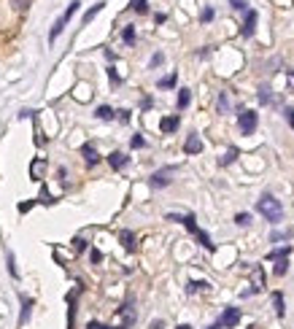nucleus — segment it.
Here are the masks:
<instances>
[{"label":"nucleus","instance_id":"nucleus-1","mask_svg":"<svg viewBox=\"0 0 294 329\" xmlns=\"http://www.w3.org/2000/svg\"><path fill=\"white\" fill-rule=\"evenodd\" d=\"M257 211H259L270 224H278V221L283 219V205H281L273 194H262V197H259V200H257Z\"/></svg>","mask_w":294,"mask_h":329},{"label":"nucleus","instance_id":"nucleus-2","mask_svg":"<svg viewBox=\"0 0 294 329\" xmlns=\"http://www.w3.org/2000/svg\"><path fill=\"white\" fill-rule=\"evenodd\" d=\"M79 6H81L79 0H73V3H70V6L62 11V16H60V19H57V22L52 24V33H49V38H52V41H57V38H60V33L65 30V24H68V22L73 19V14L79 11Z\"/></svg>","mask_w":294,"mask_h":329},{"label":"nucleus","instance_id":"nucleus-3","mask_svg":"<svg viewBox=\"0 0 294 329\" xmlns=\"http://www.w3.org/2000/svg\"><path fill=\"white\" fill-rule=\"evenodd\" d=\"M135 318H138L135 305H132V302H125V305L119 308L116 318H113V326H116V329H130L132 324H135Z\"/></svg>","mask_w":294,"mask_h":329},{"label":"nucleus","instance_id":"nucleus-4","mask_svg":"<svg viewBox=\"0 0 294 329\" xmlns=\"http://www.w3.org/2000/svg\"><path fill=\"white\" fill-rule=\"evenodd\" d=\"M238 124H240L243 135H254V130H257V124H259L257 111H240V114H238Z\"/></svg>","mask_w":294,"mask_h":329},{"label":"nucleus","instance_id":"nucleus-5","mask_svg":"<svg viewBox=\"0 0 294 329\" xmlns=\"http://www.w3.org/2000/svg\"><path fill=\"white\" fill-rule=\"evenodd\" d=\"M173 175H176V167L170 165V167H162V170H157L154 175L149 178V184L154 186V189H165V186L173 181Z\"/></svg>","mask_w":294,"mask_h":329},{"label":"nucleus","instance_id":"nucleus-6","mask_svg":"<svg viewBox=\"0 0 294 329\" xmlns=\"http://www.w3.org/2000/svg\"><path fill=\"white\" fill-rule=\"evenodd\" d=\"M240 308H224V313L219 318V329H235L240 324Z\"/></svg>","mask_w":294,"mask_h":329},{"label":"nucleus","instance_id":"nucleus-7","mask_svg":"<svg viewBox=\"0 0 294 329\" xmlns=\"http://www.w3.org/2000/svg\"><path fill=\"white\" fill-rule=\"evenodd\" d=\"M43 175H46V159L43 157H35L33 162H30V178H33L35 184H41Z\"/></svg>","mask_w":294,"mask_h":329},{"label":"nucleus","instance_id":"nucleus-8","mask_svg":"<svg viewBox=\"0 0 294 329\" xmlns=\"http://www.w3.org/2000/svg\"><path fill=\"white\" fill-rule=\"evenodd\" d=\"M254 30H257V11H254V8H249V11H246V19H243L240 33L246 35V38H251Z\"/></svg>","mask_w":294,"mask_h":329},{"label":"nucleus","instance_id":"nucleus-9","mask_svg":"<svg viewBox=\"0 0 294 329\" xmlns=\"http://www.w3.org/2000/svg\"><path fill=\"white\" fill-rule=\"evenodd\" d=\"M184 151H186V154H200V151H203V140H200V135H197V133L189 135L186 143H184Z\"/></svg>","mask_w":294,"mask_h":329},{"label":"nucleus","instance_id":"nucleus-10","mask_svg":"<svg viewBox=\"0 0 294 329\" xmlns=\"http://www.w3.org/2000/svg\"><path fill=\"white\" fill-rule=\"evenodd\" d=\"M127 162H130V157H127V154H121V151H113V154H108V165L113 167V170H125Z\"/></svg>","mask_w":294,"mask_h":329},{"label":"nucleus","instance_id":"nucleus-11","mask_svg":"<svg viewBox=\"0 0 294 329\" xmlns=\"http://www.w3.org/2000/svg\"><path fill=\"white\" fill-rule=\"evenodd\" d=\"M19 299H22V313H19V326H24L27 321H30V308H33V297H24V294H19Z\"/></svg>","mask_w":294,"mask_h":329},{"label":"nucleus","instance_id":"nucleus-12","mask_svg":"<svg viewBox=\"0 0 294 329\" xmlns=\"http://www.w3.org/2000/svg\"><path fill=\"white\" fill-rule=\"evenodd\" d=\"M262 289H264V272H262V267H254L251 270V291L257 294Z\"/></svg>","mask_w":294,"mask_h":329},{"label":"nucleus","instance_id":"nucleus-13","mask_svg":"<svg viewBox=\"0 0 294 329\" xmlns=\"http://www.w3.org/2000/svg\"><path fill=\"white\" fill-rule=\"evenodd\" d=\"M81 154H84V159H87V165L92 167V165H97L100 162V154H97V148H94V146H81Z\"/></svg>","mask_w":294,"mask_h":329},{"label":"nucleus","instance_id":"nucleus-14","mask_svg":"<svg viewBox=\"0 0 294 329\" xmlns=\"http://www.w3.org/2000/svg\"><path fill=\"white\" fill-rule=\"evenodd\" d=\"M178 124H181V119H178V116H165L162 121H159V130H162V133H176Z\"/></svg>","mask_w":294,"mask_h":329},{"label":"nucleus","instance_id":"nucleus-15","mask_svg":"<svg viewBox=\"0 0 294 329\" xmlns=\"http://www.w3.org/2000/svg\"><path fill=\"white\" fill-rule=\"evenodd\" d=\"M119 240H121V246H125L127 251H135V232L121 230V232H119Z\"/></svg>","mask_w":294,"mask_h":329},{"label":"nucleus","instance_id":"nucleus-16","mask_svg":"<svg viewBox=\"0 0 294 329\" xmlns=\"http://www.w3.org/2000/svg\"><path fill=\"white\" fill-rule=\"evenodd\" d=\"M259 103H262V106H276V103H278L270 87H262V89H259Z\"/></svg>","mask_w":294,"mask_h":329},{"label":"nucleus","instance_id":"nucleus-17","mask_svg":"<svg viewBox=\"0 0 294 329\" xmlns=\"http://www.w3.org/2000/svg\"><path fill=\"white\" fill-rule=\"evenodd\" d=\"M273 308H276V316H278V318L286 316V308H283V294H281V291H273Z\"/></svg>","mask_w":294,"mask_h":329},{"label":"nucleus","instance_id":"nucleus-18","mask_svg":"<svg viewBox=\"0 0 294 329\" xmlns=\"http://www.w3.org/2000/svg\"><path fill=\"white\" fill-rule=\"evenodd\" d=\"M194 238L200 240V246H203V248H208V251H216V246H213V240H211V235H208V232L197 230V232H194Z\"/></svg>","mask_w":294,"mask_h":329},{"label":"nucleus","instance_id":"nucleus-19","mask_svg":"<svg viewBox=\"0 0 294 329\" xmlns=\"http://www.w3.org/2000/svg\"><path fill=\"white\" fill-rule=\"evenodd\" d=\"M235 159H238V148H235V146H230V148H227V151L222 154V159H219V165H222V167H227V165H232Z\"/></svg>","mask_w":294,"mask_h":329},{"label":"nucleus","instance_id":"nucleus-20","mask_svg":"<svg viewBox=\"0 0 294 329\" xmlns=\"http://www.w3.org/2000/svg\"><path fill=\"white\" fill-rule=\"evenodd\" d=\"M289 254H291V246H283V248L270 251V254H267V259H273V262H278V259H289Z\"/></svg>","mask_w":294,"mask_h":329},{"label":"nucleus","instance_id":"nucleus-21","mask_svg":"<svg viewBox=\"0 0 294 329\" xmlns=\"http://www.w3.org/2000/svg\"><path fill=\"white\" fill-rule=\"evenodd\" d=\"M208 289H211L208 281H189V286H186L189 294H194V291H208Z\"/></svg>","mask_w":294,"mask_h":329},{"label":"nucleus","instance_id":"nucleus-22","mask_svg":"<svg viewBox=\"0 0 294 329\" xmlns=\"http://www.w3.org/2000/svg\"><path fill=\"white\" fill-rule=\"evenodd\" d=\"M94 116H97V119H103V121H111L113 116H116V111H113V108H108V106H100L97 111H94Z\"/></svg>","mask_w":294,"mask_h":329},{"label":"nucleus","instance_id":"nucleus-23","mask_svg":"<svg viewBox=\"0 0 294 329\" xmlns=\"http://www.w3.org/2000/svg\"><path fill=\"white\" fill-rule=\"evenodd\" d=\"M189 100H192V92H189V89H178V111H184L189 106Z\"/></svg>","mask_w":294,"mask_h":329},{"label":"nucleus","instance_id":"nucleus-24","mask_svg":"<svg viewBox=\"0 0 294 329\" xmlns=\"http://www.w3.org/2000/svg\"><path fill=\"white\" fill-rule=\"evenodd\" d=\"M121 41H125L127 46H132V43H135V27H132V24H127L125 30H121Z\"/></svg>","mask_w":294,"mask_h":329},{"label":"nucleus","instance_id":"nucleus-25","mask_svg":"<svg viewBox=\"0 0 294 329\" xmlns=\"http://www.w3.org/2000/svg\"><path fill=\"white\" fill-rule=\"evenodd\" d=\"M103 6H106V3H94V6L89 8V11H87V14H84V24H89V22L94 19V16H97V14L103 11Z\"/></svg>","mask_w":294,"mask_h":329},{"label":"nucleus","instance_id":"nucleus-26","mask_svg":"<svg viewBox=\"0 0 294 329\" xmlns=\"http://www.w3.org/2000/svg\"><path fill=\"white\" fill-rule=\"evenodd\" d=\"M159 87H162V89H170V87H176V73H170V76L159 79Z\"/></svg>","mask_w":294,"mask_h":329},{"label":"nucleus","instance_id":"nucleus-27","mask_svg":"<svg viewBox=\"0 0 294 329\" xmlns=\"http://www.w3.org/2000/svg\"><path fill=\"white\" fill-rule=\"evenodd\" d=\"M130 6L135 8L138 14H146L149 11V6H146V0H130Z\"/></svg>","mask_w":294,"mask_h":329},{"label":"nucleus","instance_id":"nucleus-28","mask_svg":"<svg viewBox=\"0 0 294 329\" xmlns=\"http://www.w3.org/2000/svg\"><path fill=\"white\" fill-rule=\"evenodd\" d=\"M235 224H238V227H249V224H251V216H249V213H238V216H235Z\"/></svg>","mask_w":294,"mask_h":329},{"label":"nucleus","instance_id":"nucleus-29","mask_svg":"<svg viewBox=\"0 0 294 329\" xmlns=\"http://www.w3.org/2000/svg\"><path fill=\"white\" fill-rule=\"evenodd\" d=\"M289 238H291V230H286V232H273V235H270V240H273V243H278V240H289Z\"/></svg>","mask_w":294,"mask_h":329},{"label":"nucleus","instance_id":"nucleus-30","mask_svg":"<svg viewBox=\"0 0 294 329\" xmlns=\"http://www.w3.org/2000/svg\"><path fill=\"white\" fill-rule=\"evenodd\" d=\"M286 270H289V259H278V265H276V275H286Z\"/></svg>","mask_w":294,"mask_h":329},{"label":"nucleus","instance_id":"nucleus-31","mask_svg":"<svg viewBox=\"0 0 294 329\" xmlns=\"http://www.w3.org/2000/svg\"><path fill=\"white\" fill-rule=\"evenodd\" d=\"M130 146H132V148H143V146H146L143 135H132V138H130Z\"/></svg>","mask_w":294,"mask_h":329},{"label":"nucleus","instance_id":"nucleus-32","mask_svg":"<svg viewBox=\"0 0 294 329\" xmlns=\"http://www.w3.org/2000/svg\"><path fill=\"white\" fill-rule=\"evenodd\" d=\"M227 108H230V95L222 92V95H219V111H227Z\"/></svg>","mask_w":294,"mask_h":329},{"label":"nucleus","instance_id":"nucleus-33","mask_svg":"<svg viewBox=\"0 0 294 329\" xmlns=\"http://www.w3.org/2000/svg\"><path fill=\"white\" fill-rule=\"evenodd\" d=\"M38 203H43V205H54L57 200H54V197H52L49 192H46V189H43V192H41V200H38Z\"/></svg>","mask_w":294,"mask_h":329},{"label":"nucleus","instance_id":"nucleus-34","mask_svg":"<svg viewBox=\"0 0 294 329\" xmlns=\"http://www.w3.org/2000/svg\"><path fill=\"white\" fill-rule=\"evenodd\" d=\"M8 272H11L14 278L19 275V270H16V262H14V254H8Z\"/></svg>","mask_w":294,"mask_h":329},{"label":"nucleus","instance_id":"nucleus-35","mask_svg":"<svg viewBox=\"0 0 294 329\" xmlns=\"http://www.w3.org/2000/svg\"><path fill=\"white\" fill-rule=\"evenodd\" d=\"M200 19H203V22H211V19H213V8H211V6H208V8H203Z\"/></svg>","mask_w":294,"mask_h":329},{"label":"nucleus","instance_id":"nucleus-36","mask_svg":"<svg viewBox=\"0 0 294 329\" xmlns=\"http://www.w3.org/2000/svg\"><path fill=\"white\" fill-rule=\"evenodd\" d=\"M108 79H111V84H121V76L116 73V68H108Z\"/></svg>","mask_w":294,"mask_h":329},{"label":"nucleus","instance_id":"nucleus-37","mask_svg":"<svg viewBox=\"0 0 294 329\" xmlns=\"http://www.w3.org/2000/svg\"><path fill=\"white\" fill-rule=\"evenodd\" d=\"M230 3H232V8H238V11H249V8H246L249 6L246 0H230Z\"/></svg>","mask_w":294,"mask_h":329},{"label":"nucleus","instance_id":"nucleus-38","mask_svg":"<svg viewBox=\"0 0 294 329\" xmlns=\"http://www.w3.org/2000/svg\"><path fill=\"white\" fill-rule=\"evenodd\" d=\"M73 248H76V251H84V248H87V240H84V238H76V240H73Z\"/></svg>","mask_w":294,"mask_h":329},{"label":"nucleus","instance_id":"nucleus-39","mask_svg":"<svg viewBox=\"0 0 294 329\" xmlns=\"http://www.w3.org/2000/svg\"><path fill=\"white\" fill-rule=\"evenodd\" d=\"M165 62V54H154V57H151V68H157V65H162Z\"/></svg>","mask_w":294,"mask_h":329},{"label":"nucleus","instance_id":"nucleus-40","mask_svg":"<svg viewBox=\"0 0 294 329\" xmlns=\"http://www.w3.org/2000/svg\"><path fill=\"white\" fill-rule=\"evenodd\" d=\"M283 116H286V121L294 127V108H283Z\"/></svg>","mask_w":294,"mask_h":329},{"label":"nucleus","instance_id":"nucleus-41","mask_svg":"<svg viewBox=\"0 0 294 329\" xmlns=\"http://www.w3.org/2000/svg\"><path fill=\"white\" fill-rule=\"evenodd\" d=\"M286 84H289V89L294 92V68H291V70H286Z\"/></svg>","mask_w":294,"mask_h":329},{"label":"nucleus","instance_id":"nucleus-42","mask_svg":"<svg viewBox=\"0 0 294 329\" xmlns=\"http://www.w3.org/2000/svg\"><path fill=\"white\" fill-rule=\"evenodd\" d=\"M89 257H92V262H94V265H97V262L103 259V254H100L97 248H92V251H89Z\"/></svg>","mask_w":294,"mask_h":329},{"label":"nucleus","instance_id":"nucleus-43","mask_svg":"<svg viewBox=\"0 0 294 329\" xmlns=\"http://www.w3.org/2000/svg\"><path fill=\"white\" fill-rule=\"evenodd\" d=\"M16 11H27V0H14Z\"/></svg>","mask_w":294,"mask_h":329},{"label":"nucleus","instance_id":"nucleus-44","mask_svg":"<svg viewBox=\"0 0 294 329\" xmlns=\"http://www.w3.org/2000/svg\"><path fill=\"white\" fill-rule=\"evenodd\" d=\"M33 208V203H19V213H27Z\"/></svg>","mask_w":294,"mask_h":329},{"label":"nucleus","instance_id":"nucleus-45","mask_svg":"<svg viewBox=\"0 0 294 329\" xmlns=\"http://www.w3.org/2000/svg\"><path fill=\"white\" fill-rule=\"evenodd\" d=\"M119 119L121 121H130V111H119Z\"/></svg>","mask_w":294,"mask_h":329},{"label":"nucleus","instance_id":"nucleus-46","mask_svg":"<svg viewBox=\"0 0 294 329\" xmlns=\"http://www.w3.org/2000/svg\"><path fill=\"white\" fill-rule=\"evenodd\" d=\"M87 329H100V321H89V324H87Z\"/></svg>","mask_w":294,"mask_h":329},{"label":"nucleus","instance_id":"nucleus-47","mask_svg":"<svg viewBox=\"0 0 294 329\" xmlns=\"http://www.w3.org/2000/svg\"><path fill=\"white\" fill-rule=\"evenodd\" d=\"M176 329H192V326H189V324H181V326H176Z\"/></svg>","mask_w":294,"mask_h":329},{"label":"nucleus","instance_id":"nucleus-48","mask_svg":"<svg viewBox=\"0 0 294 329\" xmlns=\"http://www.w3.org/2000/svg\"><path fill=\"white\" fill-rule=\"evenodd\" d=\"M100 329H116V326H103V324H100Z\"/></svg>","mask_w":294,"mask_h":329},{"label":"nucleus","instance_id":"nucleus-49","mask_svg":"<svg viewBox=\"0 0 294 329\" xmlns=\"http://www.w3.org/2000/svg\"><path fill=\"white\" fill-rule=\"evenodd\" d=\"M208 329H219V324H216V326H208Z\"/></svg>","mask_w":294,"mask_h":329}]
</instances>
